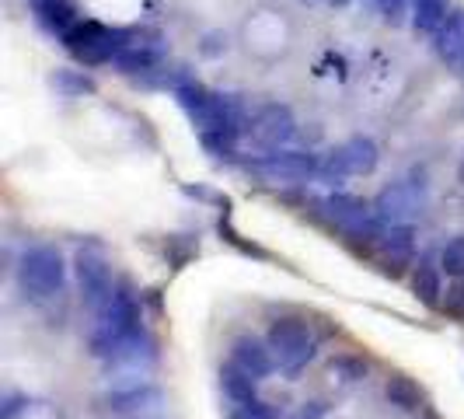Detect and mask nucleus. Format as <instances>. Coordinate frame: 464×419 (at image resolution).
Instances as JSON below:
<instances>
[{
  "instance_id": "obj_22",
  "label": "nucleus",
  "mask_w": 464,
  "mask_h": 419,
  "mask_svg": "<svg viewBox=\"0 0 464 419\" xmlns=\"http://www.w3.org/2000/svg\"><path fill=\"white\" fill-rule=\"evenodd\" d=\"M304 4H311V0H304Z\"/></svg>"
},
{
  "instance_id": "obj_7",
  "label": "nucleus",
  "mask_w": 464,
  "mask_h": 419,
  "mask_svg": "<svg viewBox=\"0 0 464 419\" xmlns=\"http://www.w3.org/2000/svg\"><path fill=\"white\" fill-rule=\"evenodd\" d=\"M422 203H426V192L416 182H398V186L384 189L373 203V213L381 224H409L416 213H422Z\"/></svg>"
},
{
  "instance_id": "obj_5",
  "label": "nucleus",
  "mask_w": 464,
  "mask_h": 419,
  "mask_svg": "<svg viewBox=\"0 0 464 419\" xmlns=\"http://www.w3.org/2000/svg\"><path fill=\"white\" fill-rule=\"evenodd\" d=\"M269 343L276 349L279 364L290 367V371L304 367L314 356V346H318L311 328L304 326V322H276V326L269 328Z\"/></svg>"
},
{
  "instance_id": "obj_21",
  "label": "nucleus",
  "mask_w": 464,
  "mask_h": 419,
  "mask_svg": "<svg viewBox=\"0 0 464 419\" xmlns=\"http://www.w3.org/2000/svg\"><path fill=\"white\" fill-rule=\"evenodd\" d=\"M461 182H464V161H461Z\"/></svg>"
},
{
  "instance_id": "obj_4",
  "label": "nucleus",
  "mask_w": 464,
  "mask_h": 419,
  "mask_svg": "<svg viewBox=\"0 0 464 419\" xmlns=\"http://www.w3.org/2000/svg\"><path fill=\"white\" fill-rule=\"evenodd\" d=\"M373 168H377V147H373V140L353 137L322 158L318 175H325V179H349V175H367Z\"/></svg>"
},
{
  "instance_id": "obj_20",
  "label": "nucleus",
  "mask_w": 464,
  "mask_h": 419,
  "mask_svg": "<svg viewBox=\"0 0 464 419\" xmlns=\"http://www.w3.org/2000/svg\"><path fill=\"white\" fill-rule=\"evenodd\" d=\"M328 4H332V7H349L353 0H328Z\"/></svg>"
},
{
  "instance_id": "obj_13",
  "label": "nucleus",
  "mask_w": 464,
  "mask_h": 419,
  "mask_svg": "<svg viewBox=\"0 0 464 419\" xmlns=\"http://www.w3.org/2000/svg\"><path fill=\"white\" fill-rule=\"evenodd\" d=\"M234 364L241 367L245 374H252L256 381H262L266 374L273 371V360H269V349L262 346L258 339H248V336H241V339H234Z\"/></svg>"
},
{
  "instance_id": "obj_16",
  "label": "nucleus",
  "mask_w": 464,
  "mask_h": 419,
  "mask_svg": "<svg viewBox=\"0 0 464 419\" xmlns=\"http://www.w3.org/2000/svg\"><path fill=\"white\" fill-rule=\"evenodd\" d=\"M440 269L447 277H464V238L450 241L440 252Z\"/></svg>"
},
{
  "instance_id": "obj_15",
  "label": "nucleus",
  "mask_w": 464,
  "mask_h": 419,
  "mask_svg": "<svg viewBox=\"0 0 464 419\" xmlns=\"http://www.w3.org/2000/svg\"><path fill=\"white\" fill-rule=\"evenodd\" d=\"M363 4H367L371 15H377L381 22L392 24V28L405 24L409 15H412V0H363Z\"/></svg>"
},
{
  "instance_id": "obj_19",
  "label": "nucleus",
  "mask_w": 464,
  "mask_h": 419,
  "mask_svg": "<svg viewBox=\"0 0 464 419\" xmlns=\"http://www.w3.org/2000/svg\"><path fill=\"white\" fill-rule=\"evenodd\" d=\"M231 419H269V413L258 402H252V405H237V413Z\"/></svg>"
},
{
  "instance_id": "obj_9",
  "label": "nucleus",
  "mask_w": 464,
  "mask_h": 419,
  "mask_svg": "<svg viewBox=\"0 0 464 419\" xmlns=\"http://www.w3.org/2000/svg\"><path fill=\"white\" fill-rule=\"evenodd\" d=\"M77 279H81V287H84V301L92 304V307H102V304L116 294L109 266H105L102 258H94V256L77 258Z\"/></svg>"
},
{
  "instance_id": "obj_10",
  "label": "nucleus",
  "mask_w": 464,
  "mask_h": 419,
  "mask_svg": "<svg viewBox=\"0 0 464 419\" xmlns=\"http://www.w3.org/2000/svg\"><path fill=\"white\" fill-rule=\"evenodd\" d=\"M433 53L440 56L447 67L464 70V11L461 7H454V15L447 18V24L433 35Z\"/></svg>"
},
{
  "instance_id": "obj_17",
  "label": "nucleus",
  "mask_w": 464,
  "mask_h": 419,
  "mask_svg": "<svg viewBox=\"0 0 464 419\" xmlns=\"http://www.w3.org/2000/svg\"><path fill=\"white\" fill-rule=\"evenodd\" d=\"M53 84H56V88H60L63 94L92 92V81H88V77H81V73H73V70H60V73L53 77Z\"/></svg>"
},
{
  "instance_id": "obj_6",
  "label": "nucleus",
  "mask_w": 464,
  "mask_h": 419,
  "mask_svg": "<svg viewBox=\"0 0 464 419\" xmlns=\"http://www.w3.org/2000/svg\"><path fill=\"white\" fill-rule=\"evenodd\" d=\"M248 133L256 137L258 147H266V151H279V147H286L294 133H297V122L290 116V109L286 105H279V102H269V105H262L252 122H248Z\"/></svg>"
},
{
  "instance_id": "obj_3",
  "label": "nucleus",
  "mask_w": 464,
  "mask_h": 419,
  "mask_svg": "<svg viewBox=\"0 0 464 419\" xmlns=\"http://www.w3.org/2000/svg\"><path fill=\"white\" fill-rule=\"evenodd\" d=\"M18 279H22L24 294L35 297V301H49L63 290L67 283V273H63V258L53 248H32L22 256V266H18Z\"/></svg>"
},
{
  "instance_id": "obj_14",
  "label": "nucleus",
  "mask_w": 464,
  "mask_h": 419,
  "mask_svg": "<svg viewBox=\"0 0 464 419\" xmlns=\"http://www.w3.org/2000/svg\"><path fill=\"white\" fill-rule=\"evenodd\" d=\"M220 385H224V392L231 395L234 405H252V402H256V377H252V374H245L237 364L224 367Z\"/></svg>"
},
{
  "instance_id": "obj_11",
  "label": "nucleus",
  "mask_w": 464,
  "mask_h": 419,
  "mask_svg": "<svg viewBox=\"0 0 464 419\" xmlns=\"http://www.w3.org/2000/svg\"><path fill=\"white\" fill-rule=\"evenodd\" d=\"M32 7H35V22L43 24L49 35H56V39H63L70 28L81 22L73 0H32Z\"/></svg>"
},
{
  "instance_id": "obj_12",
  "label": "nucleus",
  "mask_w": 464,
  "mask_h": 419,
  "mask_svg": "<svg viewBox=\"0 0 464 419\" xmlns=\"http://www.w3.org/2000/svg\"><path fill=\"white\" fill-rule=\"evenodd\" d=\"M450 15H454V4H450V0H412L409 24H412V32H416V35L433 39L443 24H447Z\"/></svg>"
},
{
  "instance_id": "obj_1",
  "label": "nucleus",
  "mask_w": 464,
  "mask_h": 419,
  "mask_svg": "<svg viewBox=\"0 0 464 419\" xmlns=\"http://www.w3.org/2000/svg\"><path fill=\"white\" fill-rule=\"evenodd\" d=\"M94 332L92 349L102 360H137L140 339H143V318L140 304L130 290L116 287V294L102 307H94Z\"/></svg>"
},
{
  "instance_id": "obj_2",
  "label": "nucleus",
  "mask_w": 464,
  "mask_h": 419,
  "mask_svg": "<svg viewBox=\"0 0 464 419\" xmlns=\"http://www.w3.org/2000/svg\"><path fill=\"white\" fill-rule=\"evenodd\" d=\"M133 39H137V32H130V28H109V24L102 22L81 18L60 43H63V49L73 60H81L88 67H98V63H116V56Z\"/></svg>"
},
{
  "instance_id": "obj_18",
  "label": "nucleus",
  "mask_w": 464,
  "mask_h": 419,
  "mask_svg": "<svg viewBox=\"0 0 464 419\" xmlns=\"http://www.w3.org/2000/svg\"><path fill=\"white\" fill-rule=\"evenodd\" d=\"M416 294H422L426 301H437V294H440V279L430 266H422L416 273Z\"/></svg>"
},
{
  "instance_id": "obj_8",
  "label": "nucleus",
  "mask_w": 464,
  "mask_h": 419,
  "mask_svg": "<svg viewBox=\"0 0 464 419\" xmlns=\"http://www.w3.org/2000/svg\"><path fill=\"white\" fill-rule=\"evenodd\" d=\"M258 168L269 175V179H307V175H314L322 161L318 158H311V154H304V151H269L266 158H258Z\"/></svg>"
}]
</instances>
